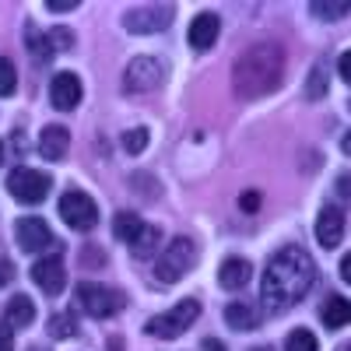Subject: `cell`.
Returning a JSON list of instances; mask_svg holds the SVG:
<instances>
[{
	"instance_id": "5b68a950",
	"label": "cell",
	"mask_w": 351,
	"mask_h": 351,
	"mask_svg": "<svg viewBox=\"0 0 351 351\" xmlns=\"http://www.w3.org/2000/svg\"><path fill=\"white\" fill-rule=\"evenodd\" d=\"M193 256H197V250H193V243L186 239V236H180V239H172L169 243V250L158 256V263H155V278L162 281V285H176L190 267H193Z\"/></svg>"
},
{
	"instance_id": "5bb4252c",
	"label": "cell",
	"mask_w": 351,
	"mask_h": 351,
	"mask_svg": "<svg viewBox=\"0 0 351 351\" xmlns=\"http://www.w3.org/2000/svg\"><path fill=\"white\" fill-rule=\"evenodd\" d=\"M32 281L46 291V295H60V291H64V285H67V271H64V263L60 260H39L36 263V267H32Z\"/></svg>"
},
{
	"instance_id": "30bf717a",
	"label": "cell",
	"mask_w": 351,
	"mask_h": 351,
	"mask_svg": "<svg viewBox=\"0 0 351 351\" xmlns=\"http://www.w3.org/2000/svg\"><path fill=\"white\" fill-rule=\"evenodd\" d=\"M14 239H18V246L25 253H39V250H46L53 243V232H49V225L43 218H21L14 225Z\"/></svg>"
},
{
	"instance_id": "52a82bcc",
	"label": "cell",
	"mask_w": 351,
	"mask_h": 351,
	"mask_svg": "<svg viewBox=\"0 0 351 351\" xmlns=\"http://www.w3.org/2000/svg\"><path fill=\"white\" fill-rule=\"evenodd\" d=\"M60 218L74 232H88V228L99 225V208H95V200L88 197L84 190H67L60 197Z\"/></svg>"
},
{
	"instance_id": "d590c367",
	"label": "cell",
	"mask_w": 351,
	"mask_h": 351,
	"mask_svg": "<svg viewBox=\"0 0 351 351\" xmlns=\"http://www.w3.org/2000/svg\"><path fill=\"white\" fill-rule=\"evenodd\" d=\"M204 351H228L221 341H215V337H208V341H204Z\"/></svg>"
},
{
	"instance_id": "74e56055",
	"label": "cell",
	"mask_w": 351,
	"mask_h": 351,
	"mask_svg": "<svg viewBox=\"0 0 351 351\" xmlns=\"http://www.w3.org/2000/svg\"><path fill=\"white\" fill-rule=\"evenodd\" d=\"M0 162H4V144H0Z\"/></svg>"
},
{
	"instance_id": "d6a6232c",
	"label": "cell",
	"mask_w": 351,
	"mask_h": 351,
	"mask_svg": "<svg viewBox=\"0 0 351 351\" xmlns=\"http://www.w3.org/2000/svg\"><path fill=\"white\" fill-rule=\"evenodd\" d=\"M11 278H14V263L11 260H0V288H4Z\"/></svg>"
},
{
	"instance_id": "3957f363",
	"label": "cell",
	"mask_w": 351,
	"mask_h": 351,
	"mask_svg": "<svg viewBox=\"0 0 351 351\" xmlns=\"http://www.w3.org/2000/svg\"><path fill=\"white\" fill-rule=\"evenodd\" d=\"M74 306L84 309L88 316L106 319V316H116L127 306V295H123V291H116V288H106V285H77Z\"/></svg>"
},
{
	"instance_id": "d6986e66",
	"label": "cell",
	"mask_w": 351,
	"mask_h": 351,
	"mask_svg": "<svg viewBox=\"0 0 351 351\" xmlns=\"http://www.w3.org/2000/svg\"><path fill=\"white\" fill-rule=\"evenodd\" d=\"M225 324H228L232 330H253L260 319H256V313H253L246 302H232V306L225 309Z\"/></svg>"
},
{
	"instance_id": "2e32d148",
	"label": "cell",
	"mask_w": 351,
	"mask_h": 351,
	"mask_svg": "<svg viewBox=\"0 0 351 351\" xmlns=\"http://www.w3.org/2000/svg\"><path fill=\"white\" fill-rule=\"evenodd\" d=\"M250 278H253V267H250V260H243V256H228V260L221 263V271H218V281H221V288H228V291L246 288Z\"/></svg>"
},
{
	"instance_id": "d4e9b609",
	"label": "cell",
	"mask_w": 351,
	"mask_h": 351,
	"mask_svg": "<svg viewBox=\"0 0 351 351\" xmlns=\"http://www.w3.org/2000/svg\"><path fill=\"white\" fill-rule=\"evenodd\" d=\"M14 88H18V71L8 56H0V99L14 95Z\"/></svg>"
},
{
	"instance_id": "7402d4cb",
	"label": "cell",
	"mask_w": 351,
	"mask_h": 351,
	"mask_svg": "<svg viewBox=\"0 0 351 351\" xmlns=\"http://www.w3.org/2000/svg\"><path fill=\"white\" fill-rule=\"evenodd\" d=\"M158 239H162V228H155V225H144V232H141V236L130 243L134 256H141V260L155 256V250H158Z\"/></svg>"
},
{
	"instance_id": "836d02e7",
	"label": "cell",
	"mask_w": 351,
	"mask_h": 351,
	"mask_svg": "<svg viewBox=\"0 0 351 351\" xmlns=\"http://www.w3.org/2000/svg\"><path fill=\"white\" fill-rule=\"evenodd\" d=\"M337 190H341V197H351V172L337 176Z\"/></svg>"
},
{
	"instance_id": "9a60e30c",
	"label": "cell",
	"mask_w": 351,
	"mask_h": 351,
	"mask_svg": "<svg viewBox=\"0 0 351 351\" xmlns=\"http://www.w3.org/2000/svg\"><path fill=\"white\" fill-rule=\"evenodd\" d=\"M67 148H71V134L64 130V127H46L43 134H39V152H43V158H49V162H60L64 155H67Z\"/></svg>"
},
{
	"instance_id": "603a6c76",
	"label": "cell",
	"mask_w": 351,
	"mask_h": 351,
	"mask_svg": "<svg viewBox=\"0 0 351 351\" xmlns=\"http://www.w3.org/2000/svg\"><path fill=\"white\" fill-rule=\"evenodd\" d=\"M46 334H49V337H56V341H64V337H77V316H71V313H56V316H49Z\"/></svg>"
},
{
	"instance_id": "484cf974",
	"label": "cell",
	"mask_w": 351,
	"mask_h": 351,
	"mask_svg": "<svg viewBox=\"0 0 351 351\" xmlns=\"http://www.w3.org/2000/svg\"><path fill=\"white\" fill-rule=\"evenodd\" d=\"M327 92H330V88H327V67L316 64L313 74H309V84H306V95H309V99H324Z\"/></svg>"
},
{
	"instance_id": "44dd1931",
	"label": "cell",
	"mask_w": 351,
	"mask_h": 351,
	"mask_svg": "<svg viewBox=\"0 0 351 351\" xmlns=\"http://www.w3.org/2000/svg\"><path fill=\"white\" fill-rule=\"evenodd\" d=\"M112 232H116V239H123V243H134L141 232H144V221L134 215V211H123V215H116L112 221Z\"/></svg>"
},
{
	"instance_id": "ba28073f",
	"label": "cell",
	"mask_w": 351,
	"mask_h": 351,
	"mask_svg": "<svg viewBox=\"0 0 351 351\" xmlns=\"http://www.w3.org/2000/svg\"><path fill=\"white\" fill-rule=\"evenodd\" d=\"M172 18H176L172 4H144V8H134L123 14V28L134 36H152V32H162Z\"/></svg>"
},
{
	"instance_id": "e575fe53",
	"label": "cell",
	"mask_w": 351,
	"mask_h": 351,
	"mask_svg": "<svg viewBox=\"0 0 351 351\" xmlns=\"http://www.w3.org/2000/svg\"><path fill=\"white\" fill-rule=\"evenodd\" d=\"M341 278L351 285V253H344V260H341Z\"/></svg>"
},
{
	"instance_id": "1f68e13d",
	"label": "cell",
	"mask_w": 351,
	"mask_h": 351,
	"mask_svg": "<svg viewBox=\"0 0 351 351\" xmlns=\"http://www.w3.org/2000/svg\"><path fill=\"white\" fill-rule=\"evenodd\" d=\"M14 337H11V324H0V351H11Z\"/></svg>"
},
{
	"instance_id": "4fadbf2b",
	"label": "cell",
	"mask_w": 351,
	"mask_h": 351,
	"mask_svg": "<svg viewBox=\"0 0 351 351\" xmlns=\"http://www.w3.org/2000/svg\"><path fill=\"white\" fill-rule=\"evenodd\" d=\"M49 102L60 109V112L74 109V106L81 102V81H77V74H71V71L56 74L53 84H49Z\"/></svg>"
},
{
	"instance_id": "7a4b0ae2",
	"label": "cell",
	"mask_w": 351,
	"mask_h": 351,
	"mask_svg": "<svg viewBox=\"0 0 351 351\" xmlns=\"http://www.w3.org/2000/svg\"><path fill=\"white\" fill-rule=\"evenodd\" d=\"M281 74H285V49L267 39L239 53L236 67H232V88H236L239 99H260L281 84Z\"/></svg>"
},
{
	"instance_id": "cb8c5ba5",
	"label": "cell",
	"mask_w": 351,
	"mask_h": 351,
	"mask_svg": "<svg viewBox=\"0 0 351 351\" xmlns=\"http://www.w3.org/2000/svg\"><path fill=\"white\" fill-rule=\"evenodd\" d=\"M285 351H316V334L299 327V330H291L288 341H285Z\"/></svg>"
},
{
	"instance_id": "ffe728a7",
	"label": "cell",
	"mask_w": 351,
	"mask_h": 351,
	"mask_svg": "<svg viewBox=\"0 0 351 351\" xmlns=\"http://www.w3.org/2000/svg\"><path fill=\"white\" fill-rule=\"evenodd\" d=\"M309 11L319 21H337V18H348L351 14V0H334V4H327V0H313Z\"/></svg>"
},
{
	"instance_id": "e0dca14e",
	"label": "cell",
	"mask_w": 351,
	"mask_h": 351,
	"mask_svg": "<svg viewBox=\"0 0 351 351\" xmlns=\"http://www.w3.org/2000/svg\"><path fill=\"white\" fill-rule=\"evenodd\" d=\"M319 319H324L330 330L348 327V324H351V302H348L344 295H330V299L324 302V309H319Z\"/></svg>"
},
{
	"instance_id": "8992f818",
	"label": "cell",
	"mask_w": 351,
	"mask_h": 351,
	"mask_svg": "<svg viewBox=\"0 0 351 351\" xmlns=\"http://www.w3.org/2000/svg\"><path fill=\"white\" fill-rule=\"evenodd\" d=\"M162 77H165L162 60H155V56H134V60L127 64V71H123V92H130V95L155 92V88L162 84Z\"/></svg>"
},
{
	"instance_id": "ab89813d",
	"label": "cell",
	"mask_w": 351,
	"mask_h": 351,
	"mask_svg": "<svg viewBox=\"0 0 351 351\" xmlns=\"http://www.w3.org/2000/svg\"><path fill=\"white\" fill-rule=\"evenodd\" d=\"M344 351H351V344H348V348H344Z\"/></svg>"
},
{
	"instance_id": "277c9868",
	"label": "cell",
	"mask_w": 351,
	"mask_h": 351,
	"mask_svg": "<svg viewBox=\"0 0 351 351\" xmlns=\"http://www.w3.org/2000/svg\"><path fill=\"white\" fill-rule=\"evenodd\" d=\"M197 316H200V302L197 299H183V302H176L169 313L148 319V334L152 337H162V341H172V337L186 334L197 324Z\"/></svg>"
},
{
	"instance_id": "7c38bea8",
	"label": "cell",
	"mask_w": 351,
	"mask_h": 351,
	"mask_svg": "<svg viewBox=\"0 0 351 351\" xmlns=\"http://www.w3.org/2000/svg\"><path fill=\"white\" fill-rule=\"evenodd\" d=\"M218 32H221V21H218V14H211V11H200L193 21H190V46L197 49V53H204V49H211L215 43H218Z\"/></svg>"
},
{
	"instance_id": "4dcf8cb0",
	"label": "cell",
	"mask_w": 351,
	"mask_h": 351,
	"mask_svg": "<svg viewBox=\"0 0 351 351\" xmlns=\"http://www.w3.org/2000/svg\"><path fill=\"white\" fill-rule=\"evenodd\" d=\"M337 71H341V77L351 84V49H348V53H341V64H337Z\"/></svg>"
},
{
	"instance_id": "f1b7e54d",
	"label": "cell",
	"mask_w": 351,
	"mask_h": 351,
	"mask_svg": "<svg viewBox=\"0 0 351 351\" xmlns=\"http://www.w3.org/2000/svg\"><path fill=\"white\" fill-rule=\"evenodd\" d=\"M239 208H243V211H256V208H260V193H256V190L243 193V197H239Z\"/></svg>"
},
{
	"instance_id": "83f0119b",
	"label": "cell",
	"mask_w": 351,
	"mask_h": 351,
	"mask_svg": "<svg viewBox=\"0 0 351 351\" xmlns=\"http://www.w3.org/2000/svg\"><path fill=\"white\" fill-rule=\"evenodd\" d=\"M46 39H49V49H67L71 46V32H67V28H53Z\"/></svg>"
},
{
	"instance_id": "8fae6325",
	"label": "cell",
	"mask_w": 351,
	"mask_h": 351,
	"mask_svg": "<svg viewBox=\"0 0 351 351\" xmlns=\"http://www.w3.org/2000/svg\"><path fill=\"white\" fill-rule=\"evenodd\" d=\"M341 239H344V215H341V208L327 204V208L319 211V218H316V243L324 250H334Z\"/></svg>"
},
{
	"instance_id": "4316f807",
	"label": "cell",
	"mask_w": 351,
	"mask_h": 351,
	"mask_svg": "<svg viewBox=\"0 0 351 351\" xmlns=\"http://www.w3.org/2000/svg\"><path fill=\"white\" fill-rule=\"evenodd\" d=\"M123 148H127L130 155H141L144 148H148V130H144V127L127 130V134H123Z\"/></svg>"
},
{
	"instance_id": "8d00e7d4",
	"label": "cell",
	"mask_w": 351,
	"mask_h": 351,
	"mask_svg": "<svg viewBox=\"0 0 351 351\" xmlns=\"http://www.w3.org/2000/svg\"><path fill=\"white\" fill-rule=\"evenodd\" d=\"M341 148H344V155H351V130L344 134V141H341Z\"/></svg>"
},
{
	"instance_id": "6da1fadb",
	"label": "cell",
	"mask_w": 351,
	"mask_h": 351,
	"mask_svg": "<svg viewBox=\"0 0 351 351\" xmlns=\"http://www.w3.org/2000/svg\"><path fill=\"white\" fill-rule=\"evenodd\" d=\"M316 281V263L302 246H285L271 256L260 281V302L267 313H285L295 306Z\"/></svg>"
},
{
	"instance_id": "9c48e42d",
	"label": "cell",
	"mask_w": 351,
	"mask_h": 351,
	"mask_svg": "<svg viewBox=\"0 0 351 351\" xmlns=\"http://www.w3.org/2000/svg\"><path fill=\"white\" fill-rule=\"evenodd\" d=\"M8 190L21 200V204H43L49 193V176H43L39 169H14L8 176Z\"/></svg>"
},
{
	"instance_id": "f35d334b",
	"label": "cell",
	"mask_w": 351,
	"mask_h": 351,
	"mask_svg": "<svg viewBox=\"0 0 351 351\" xmlns=\"http://www.w3.org/2000/svg\"><path fill=\"white\" fill-rule=\"evenodd\" d=\"M28 351H49V348H28Z\"/></svg>"
},
{
	"instance_id": "ac0fdd59",
	"label": "cell",
	"mask_w": 351,
	"mask_h": 351,
	"mask_svg": "<svg viewBox=\"0 0 351 351\" xmlns=\"http://www.w3.org/2000/svg\"><path fill=\"white\" fill-rule=\"evenodd\" d=\"M36 319V302L28 295H11L8 299V324L11 327H32Z\"/></svg>"
},
{
	"instance_id": "f546056e",
	"label": "cell",
	"mask_w": 351,
	"mask_h": 351,
	"mask_svg": "<svg viewBox=\"0 0 351 351\" xmlns=\"http://www.w3.org/2000/svg\"><path fill=\"white\" fill-rule=\"evenodd\" d=\"M46 8L64 14V11H74V8H77V0H46Z\"/></svg>"
}]
</instances>
